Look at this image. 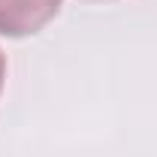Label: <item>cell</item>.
Instances as JSON below:
<instances>
[{"mask_svg": "<svg viewBox=\"0 0 157 157\" xmlns=\"http://www.w3.org/2000/svg\"><path fill=\"white\" fill-rule=\"evenodd\" d=\"M3 82H6V58L0 52V91H3Z\"/></svg>", "mask_w": 157, "mask_h": 157, "instance_id": "2", "label": "cell"}, {"mask_svg": "<svg viewBox=\"0 0 157 157\" xmlns=\"http://www.w3.org/2000/svg\"><path fill=\"white\" fill-rule=\"evenodd\" d=\"M63 0H0V36L21 39L39 33L60 12Z\"/></svg>", "mask_w": 157, "mask_h": 157, "instance_id": "1", "label": "cell"}]
</instances>
